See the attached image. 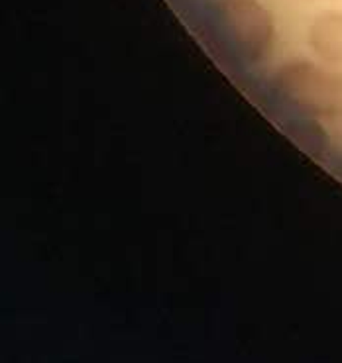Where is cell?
<instances>
[{
  "label": "cell",
  "instance_id": "obj_4",
  "mask_svg": "<svg viewBox=\"0 0 342 363\" xmlns=\"http://www.w3.org/2000/svg\"><path fill=\"white\" fill-rule=\"evenodd\" d=\"M336 173H338V177L342 179V160L338 161V167H336Z\"/></svg>",
  "mask_w": 342,
  "mask_h": 363
},
{
  "label": "cell",
  "instance_id": "obj_1",
  "mask_svg": "<svg viewBox=\"0 0 342 363\" xmlns=\"http://www.w3.org/2000/svg\"><path fill=\"white\" fill-rule=\"evenodd\" d=\"M214 20L231 48L248 63L264 61L275 43V22L260 0H219Z\"/></svg>",
  "mask_w": 342,
  "mask_h": 363
},
{
  "label": "cell",
  "instance_id": "obj_2",
  "mask_svg": "<svg viewBox=\"0 0 342 363\" xmlns=\"http://www.w3.org/2000/svg\"><path fill=\"white\" fill-rule=\"evenodd\" d=\"M275 86L305 114H342V73L338 71H329L311 61H291L275 73Z\"/></svg>",
  "mask_w": 342,
  "mask_h": 363
},
{
  "label": "cell",
  "instance_id": "obj_3",
  "mask_svg": "<svg viewBox=\"0 0 342 363\" xmlns=\"http://www.w3.org/2000/svg\"><path fill=\"white\" fill-rule=\"evenodd\" d=\"M309 48L319 60L342 65V12L329 10L311 22L307 32Z\"/></svg>",
  "mask_w": 342,
  "mask_h": 363
}]
</instances>
